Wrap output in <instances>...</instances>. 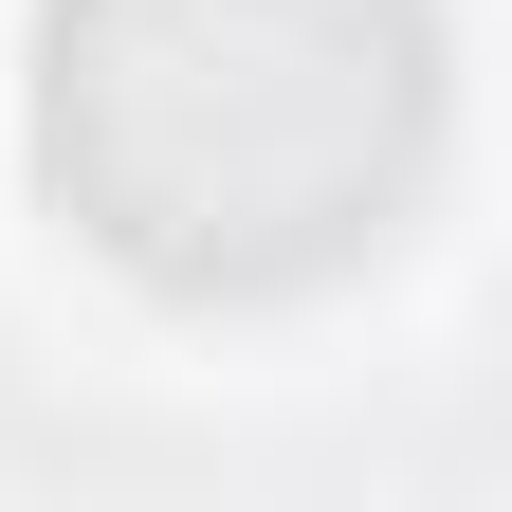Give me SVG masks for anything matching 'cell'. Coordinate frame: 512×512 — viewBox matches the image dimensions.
Wrapping results in <instances>:
<instances>
[{
    "instance_id": "1",
    "label": "cell",
    "mask_w": 512,
    "mask_h": 512,
    "mask_svg": "<svg viewBox=\"0 0 512 512\" xmlns=\"http://www.w3.org/2000/svg\"><path fill=\"white\" fill-rule=\"evenodd\" d=\"M439 128V0H37V183L165 311L366 275L421 220Z\"/></svg>"
}]
</instances>
